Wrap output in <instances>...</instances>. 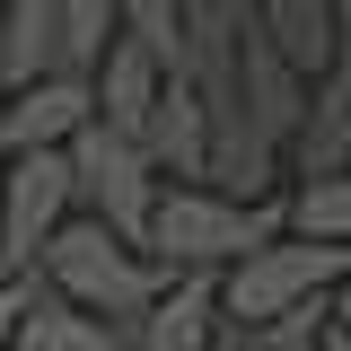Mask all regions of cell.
Here are the masks:
<instances>
[{
	"label": "cell",
	"instance_id": "obj_17",
	"mask_svg": "<svg viewBox=\"0 0 351 351\" xmlns=\"http://www.w3.org/2000/svg\"><path fill=\"white\" fill-rule=\"evenodd\" d=\"M114 18H123V36L158 62V71H184V9L176 0H114Z\"/></svg>",
	"mask_w": 351,
	"mask_h": 351
},
{
	"label": "cell",
	"instance_id": "obj_16",
	"mask_svg": "<svg viewBox=\"0 0 351 351\" xmlns=\"http://www.w3.org/2000/svg\"><path fill=\"white\" fill-rule=\"evenodd\" d=\"M316 343H325V299H299V307H281V316L237 325L219 351H316Z\"/></svg>",
	"mask_w": 351,
	"mask_h": 351
},
{
	"label": "cell",
	"instance_id": "obj_15",
	"mask_svg": "<svg viewBox=\"0 0 351 351\" xmlns=\"http://www.w3.org/2000/svg\"><path fill=\"white\" fill-rule=\"evenodd\" d=\"M281 219H290L299 237H334V246H351V167L290 176V202H281Z\"/></svg>",
	"mask_w": 351,
	"mask_h": 351
},
{
	"label": "cell",
	"instance_id": "obj_22",
	"mask_svg": "<svg viewBox=\"0 0 351 351\" xmlns=\"http://www.w3.org/2000/svg\"><path fill=\"white\" fill-rule=\"evenodd\" d=\"M334 9H343V18H351V0H334Z\"/></svg>",
	"mask_w": 351,
	"mask_h": 351
},
{
	"label": "cell",
	"instance_id": "obj_12",
	"mask_svg": "<svg viewBox=\"0 0 351 351\" xmlns=\"http://www.w3.org/2000/svg\"><path fill=\"white\" fill-rule=\"evenodd\" d=\"M246 9H255V27L281 44L290 62H299L307 80H316V71H325V62L351 44V18L334 9V0H246Z\"/></svg>",
	"mask_w": 351,
	"mask_h": 351
},
{
	"label": "cell",
	"instance_id": "obj_6",
	"mask_svg": "<svg viewBox=\"0 0 351 351\" xmlns=\"http://www.w3.org/2000/svg\"><path fill=\"white\" fill-rule=\"evenodd\" d=\"M325 167H351V44L307 80L299 123L281 141V176H325Z\"/></svg>",
	"mask_w": 351,
	"mask_h": 351
},
{
	"label": "cell",
	"instance_id": "obj_18",
	"mask_svg": "<svg viewBox=\"0 0 351 351\" xmlns=\"http://www.w3.org/2000/svg\"><path fill=\"white\" fill-rule=\"evenodd\" d=\"M53 18H62V71H97V53L114 44V0H53Z\"/></svg>",
	"mask_w": 351,
	"mask_h": 351
},
{
	"label": "cell",
	"instance_id": "obj_11",
	"mask_svg": "<svg viewBox=\"0 0 351 351\" xmlns=\"http://www.w3.org/2000/svg\"><path fill=\"white\" fill-rule=\"evenodd\" d=\"M9 351H132L114 316H88L80 299H62L53 281H27V307H18V343Z\"/></svg>",
	"mask_w": 351,
	"mask_h": 351
},
{
	"label": "cell",
	"instance_id": "obj_4",
	"mask_svg": "<svg viewBox=\"0 0 351 351\" xmlns=\"http://www.w3.org/2000/svg\"><path fill=\"white\" fill-rule=\"evenodd\" d=\"M62 149H71V202L97 211L106 228L141 237V228H149V202H158V184H167L158 158H149V141L123 132V123H106V114H88Z\"/></svg>",
	"mask_w": 351,
	"mask_h": 351
},
{
	"label": "cell",
	"instance_id": "obj_13",
	"mask_svg": "<svg viewBox=\"0 0 351 351\" xmlns=\"http://www.w3.org/2000/svg\"><path fill=\"white\" fill-rule=\"evenodd\" d=\"M158 80H167V71H158V62H149V53L123 36V27H114V44H106V53H97V71H88V88H97V114H106V123H123V132L149 123V97H158Z\"/></svg>",
	"mask_w": 351,
	"mask_h": 351
},
{
	"label": "cell",
	"instance_id": "obj_14",
	"mask_svg": "<svg viewBox=\"0 0 351 351\" xmlns=\"http://www.w3.org/2000/svg\"><path fill=\"white\" fill-rule=\"evenodd\" d=\"M62 71V18L53 0H0V88Z\"/></svg>",
	"mask_w": 351,
	"mask_h": 351
},
{
	"label": "cell",
	"instance_id": "obj_3",
	"mask_svg": "<svg viewBox=\"0 0 351 351\" xmlns=\"http://www.w3.org/2000/svg\"><path fill=\"white\" fill-rule=\"evenodd\" d=\"M343 272H351V246H334V237H299V228H272L263 246H246L237 263H219V334H211V343H228L237 325L281 316V307H299V299H325Z\"/></svg>",
	"mask_w": 351,
	"mask_h": 351
},
{
	"label": "cell",
	"instance_id": "obj_7",
	"mask_svg": "<svg viewBox=\"0 0 351 351\" xmlns=\"http://www.w3.org/2000/svg\"><path fill=\"white\" fill-rule=\"evenodd\" d=\"M228 88H237V106H246V123H263L272 141H290L299 123V97H307V71L281 53V44L255 27V9H246V27H237V62H228Z\"/></svg>",
	"mask_w": 351,
	"mask_h": 351
},
{
	"label": "cell",
	"instance_id": "obj_10",
	"mask_svg": "<svg viewBox=\"0 0 351 351\" xmlns=\"http://www.w3.org/2000/svg\"><path fill=\"white\" fill-rule=\"evenodd\" d=\"M141 141H149L158 176H202V158H211V114H202V88L184 80V71H167V80H158Z\"/></svg>",
	"mask_w": 351,
	"mask_h": 351
},
{
	"label": "cell",
	"instance_id": "obj_21",
	"mask_svg": "<svg viewBox=\"0 0 351 351\" xmlns=\"http://www.w3.org/2000/svg\"><path fill=\"white\" fill-rule=\"evenodd\" d=\"M0 176H9V141H0Z\"/></svg>",
	"mask_w": 351,
	"mask_h": 351
},
{
	"label": "cell",
	"instance_id": "obj_19",
	"mask_svg": "<svg viewBox=\"0 0 351 351\" xmlns=\"http://www.w3.org/2000/svg\"><path fill=\"white\" fill-rule=\"evenodd\" d=\"M325 351H351V272L325 290Z\"/></svg>",
	"mask_w": 351,
	"mask_h": 351
},
{
	"label": "cell",
	"instance_id": "obj_20",
	"mask_svg": "<svg viewBox=\"0 0 351 351\" xmlns=\"http://www.w3.org/2000/svg\"><path fill=\"white\" fill-rule=\"evenodd\" d=\"M27 281H36V272H0V351L18 343V307H27Z\"/></svg>",
	"mask_w": 351,
	"mask_h": 351
},
{
	"label": "cell",
	"instance_id": "obj_5",
	"mask_svg": "<svg viewBox=\"0 0 351 351\" xmlns=\"http://www.w3.org/2000/svg\"><path fill=\"white\" fill-rule=\"evenodd\" d=\"M62 211H80L71 202V149L62 141L9 149V176H0V272H36V246L53 237Z\"/></svg>",
	"mask_w": 351,
	"mask_h": 351
},
{
	"label": "cell",
	"instance_id": "obj_1",
	"mask_svg": "<svg viewBox=\"0 0 351 351\" xmlns=\"http://www.w3.org/2000/svg\"><path fill=\"white\" fill-rule=\"evenodd\" d=\"M167 255H149L141 237H123V228H106L97 211H62L53 219V237L36 246V281H53L62 299H80L88 316H114L132 343V325H141V307L167 290Z\"/></svg>",
	"mask_w": 351,
	"mask_h": 351
},
{
	"label": "cell",
	"instance_id": "obj_8",
	"mask_svg": "<svg viewBox=\"0 0 351 351\" xmlns=\"http://www.w3.org/2000/svg\"><path fill=\"white\" fill-rule=\"evenodd\" d=\"M88 114H97V88H88V71H36V80L0 88V141H9V149L71 141Z\"/></svg>",
	"mask_w": 351,
	"mask_h": 351
},
{
	"label": "cell",
	"instance_id": "obj_9",
	"mask_svg": "<svg viewBox=\"0 0 351 351\" xmlns=\"http://www.w3.org/2000/svg\"><path fill=\"white\" fill-rule=\"evenodd\" d=\"M211 334H219V272H211V263H176L167 290L141 307L132 351H202Z\"/></svg>",
	"mask_w": 351,
	"mask_h": 351
},
{
	"label": "cell",
	"instance_id": "obj_2",
	"mask_svg": "<svg viewBox=\"0 0 351 351\" xmlns=\"http://www.w3.org/2000/svg\"><path fill=\"white\" fill-rule=\"evenodd\" d=\"M272 228H290L281 219V193H228L211 176H167L158 184V202H149V228H141V246L167 263H237L246 246H263Z\"/></svg>",
	"mask_w": 351,
	"mask_h": 351
}]
</instances>
